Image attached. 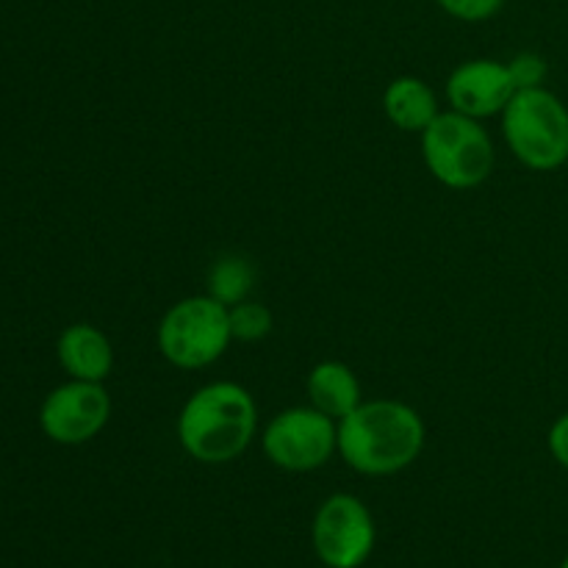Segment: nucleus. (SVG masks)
I'll use <instances>...</instances> for the list:
<instances>
[{
    "mask_svg": "<svg viewBox=\"0 0 568 568\" xmlns=\"http://www.w3.org/2000/svg\"><path fill=\"white\" fill-rule=\"evenodd\" d=\"M261 447L277 469L292 475L316 471L338 453V422L311 405H294L266 422Z\"/></svg>",
    "mask_w": 568,
    "mask_h": 568,
    "instance_id": "423d86ee",
    "label": "nucleus"
},
{
    "mask_svg": "<svg viewBox=\"0 0 568 568\" xmlns=\"http://www.w3.org/2000/svg\"><path fill=\"white\" fill-rule=\"evenodd\" d=\"M425 419L399 399H369L338 422V455L364 477H392L419 460Z\"/></svg>",
    "mask_w": 568,
    "mask_h": 568,
    "instance_id": "f257e3e1",
    "label": "nucleus"
},
{
    "mask_svg": "<svg viewBox=\"0 0 568 568\" xmlns=\"http://www.w3.org/2000/svg\"><path fill=\"white\" fill-rule=\"evenodd\" d=\"M444 94L453 111L471 120H486V116L503 114L505 105L516 94V83L503 61L469 59L449 72Z\"/></svg>",
    "mask_w": 568,
    "mask_h": 568,
    "instance_id": "1a4fd4ad",
    "label": "nucleus"
},
{
    "mask_svg": "<svg viewBox=\"0 0 568 568\" xmlns=\"http://www.w3.org/2000/svg\"><path fill=\"white\" fill-rule=\"evenodd\" d=\"M383 111L397 131L422 133L438 114V98L427 81L416 75H397L383 92Z\"/></svg>",
    "mask_w": 568,
    "mask_h": 568,
    "instance_id": "f8f14e48",
    "label": "nucleus"
},
{
    "mask_svg": "<svg viewBox=\"0 0 568 568\" xmlns=\"http://www.w3.org/2000/svg\"><path fill=\"white\" fill-rule=\"evenodd\" d=\"M419 136L425 166L442 186L466 192L491 178L497 155L480 120L447 109Z\"/></svg>",
    "mask_w": 568,
    "mask_h": 568,
    "instance_id": "20e7f679",
    "label": "nucleus"
},
{
    "mask_svg": "<svg viewBox=\"0 0 568 568\" xmlns=\"http://www.w3.org/2000/svg\"><path fill=\"white\" fill-rule=\"evenodd\" d=\"M305 392H308L311 408L331 416L333 422H342L344 416L353 414L364 403L358 375L344 361H320L308 372Z\"/></svg>",
    "mask_w": 568,
    "mask_h": 568,
    "instance_id": "9b49d317",
    "label": "nucleus"
},
{
    "mask_svg": "<svg viewBox=\"0 0 568 568\" xmlns=\"http://www.w3.org/2000/svg\"><path fill=\"white\" fill-rule=\"evenodd\" d=\"M111 419V397L103 383L67 381L44 397L39 427L61 447H81L103 433Z\"/></svg>",
    "mask_w": 568,
    "mask_h": 568,
    "instance_id": "6e6552de",
    "label": "nucleus"
},
{
    "mask_svg": "<svg viewBox=\"0 0 568 568\" xmlns=\"http://www.w3.org/2000/svg\"><path fill=\"white\" fill-rule=\"evenodd\" d=\"M255 286V270L242 255H222L214 261L209 272V294L222 305H236L250 300Z\"/></svg>",
    "mask_w": 568,
    "mask_h": 568,
    "instance_id": "ddd939ff",
    "label": "nucleus"
},
{
    "mask_svg": "<svg viewBox=\"0 0 568 568\" xmlns=\"http://www.w3.org/2000/svg\"><path fill=\"white\" fill-rule=\"evenodd\" d=\"M231 308L211 294L178 300L161 316L155 344L166 364L194 372L211 366L231 347Z\"/></svg>",
    "mask_w": 568,
    "mask_h": 568,
    "instance_id": "39448f33",
    "label": "nucleus"
},
{
    "mask_svg": "<svg viewBox=\"0 0 568 568\" xmlns=\"http://www.w3.org/2000/svg\"><path fill=\"white\" fill-rule=\"evenodd\" d=\"M272 311L266 305L253 303V300H244V303L231 305V333L233 342L242 344H253L261 342L272 333Z\"/></svg>",
    "mask_w": 568,
    "mask_h": 568,
    "instance_id": "4468645a",
    "label": "nucleus"
},
{
    "mask_svg": "<svg viewBox=\"0 0 568 568\" xmlns=\"http://www.w3.org/2000/svg\"><path fill=\"white\" fill-rule=\"evenodd\" d=\"M175 433L183 453L197 464H231L258 433V408L253 394L233 381L200 386L183 403Z\"/></svg>",
    "mask_w": 568,
    "mask_h": 568,
    "instance_id": "f03ea898",
    "label": "nucleus"
},
{
    "mask_svg": "<svg viewBox=\"0 0 568 568\" xmlns=\"http://www.w3.org/2000/svg\"><path fill=\"white\" fill-rule=\"evenodd\" d=\"M59 364L72 381L103 383L114 369V347L100 327L89 322H75L64 327L55 342Z\"/></svg>",
    "mask_w": 568,
    "mask_h": 568,
    "instance_id": "9d476101",
    "label": "nucleus"
},
{
    "mask_svg": "<svg viewBox=\"0 0 568 568\" xmlns=\"http://www.w3.org/2000/svg\"><path fill=\"white\" fill-rule=\"evenodd\" d=\"M560 568H568V555H566V560H564V564H560Z\"/></svg>",
    "mask_w": 568,
    "mask_h": 568,
    "instance_id": "a211bd4d",
    "label": "nucleus"
},
{
    "mask_svg": "<svg viewBox=\"0 0 568 568\" xmlns=\"http://www.w3.org/2000/svg\"><path fill=\"white\" fill-rule=\"evenodd\" d=\"M508 70L516 83V92H519V89H536V87H544V78H547V61H544L538 53L525 50V53H516L514 59L508 61Z\"/></svg>",
    "mask_w": 568,
    "mask_h": 568,
    "instance_id": "2eb2a0df",
    "label": "nucleus"
},
{
    "mask_svg": "<svg viewBox=\"0 0 568 568\" xmlns=\"http://www.w3.org/2000/svg\"><path fill=\"white\" fill-rule=\"evenodd\" d=\"M503 136L510 153L532 172H552L568 161V109L549 89H519L505 105Z\"/></svg>",
    "mask_w": 568,
    "mask_h": 568,
    "instance_id": "7ed1b4c3",
    "label": "nucleus"
},
{
    "mask_svg": "<svg viewBox=\"0 0 568 568\" xmlns=\"http://www.w3.org/2000/svg\"><path fill=\"white\" fill-rule=\"evenodd\" d=\"M377 527L372 510L353 494H331L311 525L316 558L327 568H361L375 552Z\"/></svg>",
    "mask_w": 568,
    "mask_h": 568,
    "instance_id": "0eeeda50",
    "label": "nucleus"
},
{
    "mask_svg": "<svg viewBox=\"0 0 568 568\" xmlns=\"http://www.w3.org/2000/svg\"><path fill=\"white\" fill-rule=\"evenodd\" d=\"M436 3L460 22H486L503 11L505 0H436Z\"/></svg>",
    "mask_w": 568,
    "mask_h": 568,
    "instance_id": "dca6fc26",
    "label": "nucleus"
},
{
    "mask_svg": "<svg viewBox=\"0 0 568 568\" xmlns=\"http://www.w3.org/2000/svg\"><path fill=\"white\" fill-rule=\"evenodd\" d=\"M547 444H549V453H552V458L568 471V414L558 416V419L552 422Z\"/></svg>",
    "mask_w": 568,
    "mask_h": 568,
    "instance_id": "f3484780",
    "label": "nucleus"
}]
</instances>
